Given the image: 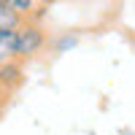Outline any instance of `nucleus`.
<instances>
[{
    "mask_svg": "<svg viewBox=\"0 0 135 135\" xmlns=\"http://www.w3.org/2000/svg\"><path fill=\"white\" fill-rule=\"evenodd\" d=\"M14 35H16V60H22V62L35 57L46 43V32L35 19H22V25L16 27Z\"/></svg>",
    "mask_w": 135,
    "mask_h": 135,
    "instance_id": "1",
    "label": "nucleus"
},
{
    "mask_svg": "<svg viewBox=\"0 0 135 135\" xmlns=\"http://www.w3.org/2000/svg\"><path fill=\"white\" fill-rule=\"evenodd\" d=\"M25 81V70H22V60H8L0 65V89L6 95L16 92Z\"/></svg>",
    "mask_w": 135,
    "mask_h": 135,
    "instance_id": "2",
    "label": "nucleus"
},
{
    "mask_svg": "<svg viewBox=\"0 0 135 135\" xmlns=\"http://www.w3.org/2000/svg\"><path fill=\"white\" fill-rule=\"evenodd\" d=\"M14 32L11 30H0V65L8 62V60H16V35Z\"/></svg>",
    "mask_w": 135,
    "mask_h": 135,
    "instance_id": "3",
    "label": "nucleus"
},
{
    "mask_svg": "<svg viewBox=\"0 0 135 135\" xmlns=\"http://www.w3.org/2000/svg\"><path fill=\"white\" fill-rule=\"evenodd\" d=\"M19 25H22V16L6 3V0H0V30H11L14 32Z\"/></svg>",
    "mask_w": 135,
    "mask_h": 135,
    "instance_id": "4",
    "label": "nucleus"
},
{
    "mask_svg": "<svg viewBox=\"0 0 135 135\" xmlns=\"http://www.w3.org/2000/svg\"><path fill=\"white\" fill-rule=\"evenodd\" d=\"M41 6H51V3H57V0H38Z\"/></svg>",
    "mask_w": 135,
    "mask_h": 135,
    "instance_id": "5",
    "label": "nucleus"
},
{
    "mask_svg": "<svg viewBox=\"0 0 135 135\" xmlns=\"http://www.w3.org/2000/svg\"><path fill=\"white\" fill-rule=\"evenodd\" d=\"M0 111H3V103H0Z\"/></svg>",
    "mask_w": 135,
    "mask_h": 135,
    "instance_id": "6",
    "label": "nucleus"
}]
</instances>
